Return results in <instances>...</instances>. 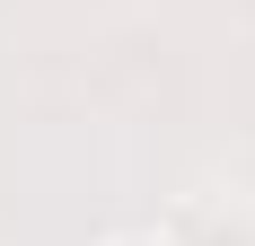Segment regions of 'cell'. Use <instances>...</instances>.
Returning <instances> with one entry per match:
<instances>
[{
    "instance_id": "cell-1",
    "label": "cell",
    "mask_w": 255,
    "mask_h": 246,
    "mask_svg": "<svg viewBox=\"0 0 255 246\" xmlns=\"http://www.w3.org/2000/svg\"><path fill=\"white\" fill-rule=\"evenodd\" d=\"M106 246H167V238H106Z\"/></svg>"
}]
</instances>
